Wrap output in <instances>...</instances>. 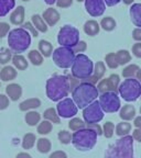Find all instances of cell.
<instances>
[{
	"label": "cell",
	"instance_id": "obj_1",
	"mask_svg": "<svg viewBox=\"0 0 141 158\" xmlns=\"http://www.w3.org/2000/svg\"><path fill=\"white\" fill-rule=\"evenodd\" d=\"M72 97L77 108L84 109L96 100L99 92L94 84L83 81L72 90Z\"/></svg>",
	"mask_w": 141,
	"mask_h": 158
},
{
	"label": "cell",
	"instance_id": "obj_2",
	"mask_svg": "<svg viewBox=\"0 0 141 158\" xmlns=\"http://www.w3.org/2000/svg\"><path fill=\"white\" fill-rule=\"evenodd\" d=\"M71 90L69 79L66 76L55 75L47 79L46 81V96L52 101H59L67 97Z\"/></svg>",
	"mask_w": 141,
	"mask_h": 158
},
{
	"label": "cell",
	"instance_id": "obj_3",
	"mask_svg": "<svg viewBox=\"0 0 141 158\" xmlns=\"http://www.w3.org/2000/svg\"><path fill=\"white\" fill-rule=\"evenodd\" d=\"M105 158H134V137L127 135L117 139L108 147Z\"/></svg>",
	"mask_w": 141,
	"mask_h": 158
},
{
	"label": "cell",
	"instance_id": "obj_4",
	"mask_svg": "<svg viewBox=\"0 0 141 158\" xmlns=\"http://www.w3.org/2000/svg\"><path fill=\"white\" fill-rule=\"evenodd\" d=\"M8 44L13 53H23L29 48L31 44V35L23 27L11 30L8 35Z\"/></svg>",
	"mask_w": 141,
	"mask_h": 158
},
{
	"label": "cell",
	"instance_id": "obj_5",
	"mask_svg": "<svg viewBox=\"0 0 141 158\" xmlns=\"http://www.w3.org/2000/svg\"><path fill=\"white\" fill-rule=\"evenodd\" d=\"M97 134L90 128H82L75 131L72 135V144L77 151H90L97 143Z\"/></svg>",
	"mask_w": 141,
	"mask_h": 158
},
{
	"label": "cell",
	"instance_id": "obj_6",
	"mask_svg": "<svg viewBox=\"0 0 141 158\" xmlns=\"http://www.w3.org/2000/svg\"><path fill=\"white\" fill-rule=\"evenodd\" d=\"M94 72V64L92 59L84 54H78L75 57V60L72 65V75L74 78L85 80L89 78Z\"/></svg>",
	"mask_w": 141,
	"mask_h": 158
},
{
	"label": "cell",
	"instance_id": "obj_7",
	"mask_svg": "<svg viewBox=\"0 0 141 158\" xmlns=\"http://www.w3.org/2000/svg\"><path fill=\"white\" fill-rule=\"evenodd\" d=\"M118 92L127 102H134L141 96V84L138 79L127 78L119 85Z\"/></svg>",
	"mask_w": 141,
	"mask_h": 158
},
{
	"label": "cell",
	"instance_id": "obj_8",
	"mask_svg": "<svg viewBox=\"0 0 141 158\" xmlns=\"http://www.w3.org/2000/svg\"><path fill=\"white\" fill-rule=\"evenodd\" d=\"M57 42L61 46L73 48L79 42V31L72 25H64L59 30Z\"/></svg>",
	"mask_w": 141,
	"mask_h": 158
},
{
	"label": "cell",
	"instance_id": "obj_9",
	"mask_svg": "<svg viewBox=\"0 0 141 158\" xmlns=\"http://www.w3.org/2000/svg\"><path fill=\"white\" fill-rule=\"evenodd\" d=\"M52 56L53 62L55 63L57 67H59V68H69V67H72L76 55H75L73 48L61 46L55 49Z\"/></svg>",
	"mask_w": 141,
	"mask_h": 158
},
{
	"label": "cell",
	"instance_id": "obj_10",
	"mask_svg": "<svg viewBox=\"0 0 141 158\" xmlns=\"http://www.w3.org/2000/svg\"><path fill=\"white\" fill-rule=\"evenodd\" d=\"M99 103L103 111L106 113H115L120 110V99L116 92H104L99 96Z\"/></svg>",
	"mask_w": 141,
	"mask_h": 158
},
{
	"label": "cell",
	"instance_id": "obj_11",
	"mask_svg": "<svg viewBox=\"0 0 141 158\" xmlns=\"http://www.w3.org/2000/svg\"><path fill=\"white\" fill-rule=\"evenodd\" d=\"M83 118L84 121L87 124H93V123H98L104 118V111H103L102 106L99 101L95 100L94 102L87 106L83 110Z\"/></svg>",
	"mask_w": 141,
	"mask_h": 158
},
{
	"label": "cell",
	"instance_id": "obj_12",
	"mask_svg": "<svg viewBox=\"0 0 141 158\" xmlns=\"http://www.w3.org/2000/svg\"><path fill=\"white\" fill-rule=\"evenodd\" d=\"M56 111L59 113V118H71L75 116L78 111V108L75 104L74 100L69 98L63 99L62 101H59L56 106Z\"/></svg>",
	"mask_w": 141,
	"mask_h": 158
},
{
	"label": "cell",
	"instance_id": "obj_13",
	"mask_svg": "<svg viewBox=\"0 0 141 158\" xmlns=\"http://www.w3.org/2000/svg\"><path fill=\"white\" fill-rule=\"evenodd\" d=\"M119 85H120V77L117 74H112L106 79H103L97 85L98 92H118Z\"/></svg>",
	"mask_w": 141,
	"mask_h": 158
},
{
	"label": "cell",
	"instance_id": "obj_14",
	"mask_svg": "<svg viewBox=\"0 0 141 158\" xmlns=\"http://www.w3.org/2000/svg\"><path fill=\"white\" fill-rule=\"evenodd\" d=\"M85 9L92 17H102L106 10L104 0H85Z\"/></svg>",
	"mask_w": 141,
	"mask_h": 158
},
{
	"label": "cell",
	"instance_id": "obj_15",
	"mask_svg": "<svg viewBox=\"0 0 141 158\" xmlns=\"http://www.w3.org/2000/svg\"><path fill=\"white\" fill-rule=\"evenodd\" d=\"M105 72H106V66H105L104 62H97L96 65L94 66V72H93V75L89 77V78L85 79L84 81L90 82V84L95 85L97 81H99V80L103 78V76L105 75Z\"/></svg>",
	"mask_w": 141,
	"mask_h": 158
},
{
	"label": "cell",
	"instance_id": "obj_16",
	"mask_svg": "<svg viewBox=\"0 0 141 158\" xmlns=\"http://www.w3.org/2000/svg\"><path fill=\"white\" fill-rule=\"evenodd\" d=\"M42 18L44 19V21L46 22V24L49 27H54L57 22L59 21V13L56 9L54 8H47L42 15Z\"/></svg>",
	"mask_w": 141,
	"mask_h": 158
},
{
	"label": "cell",
	"instance_id": "obj_17",
	"mask_svg": "<svg viewBox=\"0 0 141 158\" xmlns=\"http://www.w3.org/2000/svg\"><path fill=\"white\" fill-rule=\"evenodd\" d=\"M6 94L12 101H18L22 96V88L18 84H10L6 87Z\"/></svg>",
	"mask_w": 141,
	"mask_h": 158
},
{
	"label": "cell",
	"instance_id": "obj_18",
	"mask_svg": "<svg viewBox=\"0 0 141 158\" xmlns=\"http://www.w3.org/2000/svg\"><path fill=\"white\" fill-rule=\"evenodd\" d=\"M131 21L137 27H141V3H134L129 9Z\"/></svg>",
	"mask_w": 141,
	"mask_h": 158
},
{
	"label": "cell",
	"instance_id": "obj_19",
	"mask_svg": "<svg viewBox=\"0 0 141 158\" xmlns=\"http://www.w3.org/2000/svg\"><path fill=\"white\" fill-rule=\"evenodd\" d=\"M119 116L124 121H131L132 118H136V109L131 104H126L122 108H120V112H119Z\"/></svg>",
	"mask_w": 141,
	"mask_h": 158
},
{
	"label": "cell",
	"instance_id": "obj_20",
	"mask_svg": "<svg viewBox=\"0 0 141 158\" xmlns=\"http://www.w3.org/2000/svg\"><path fill=\"white\" fill-rule=\"evenodd\" d=\"M24 21V8L19 6L10 15V22L15 25H21Z\"/></svg>",
	"mask_w": 141,
	"mask_h": 158
},
{
	"label": "cell",
	"instance_id": "obj_21",
	"mask_svg": "<svg viewBox=\"0 0 141 158\" xmlns=\"http://www.w3.org/2000/svg\"><path fill=\"white\" fill-rule=\"evenodd\" d=\"M40 106H41L40 99L31 98V99H27V100L21 102L19 106V109L23 112H28V111H31V110H34V109L39 108Z\"/></svg>",
	"mask_w": 141,
	"mask_h": 158
},
{
	"label": "cell",
	"instance_id": "obj_22",
	"mask_svg": "<svg viewBox=\"0 0 141 158\" xmlns=\"http://www.w3.org/2000/svg\"><path fill=\"white\" fill-rule=\"evenodd\" d=\"M100 31V25L95 20H88L84 24V32L89 36H95Z\"/></svg>",
	"mask_w": 141,
	"mask_h": 158
},
{
	"label": "cell",
	"instance_id": "obj_23",
	"mask_svg": "<svg viewBox=\"0 0 141 158\" xmlns=\"http://www.w3.org/2000/svg\"><path fill=\"white\" fill-rule=\"evenodd\" d=\"M17 77V70L12 66H5L0 70V79L2 81H11Z\"/></svg>",
	"mask_w": 141,
	"mask_h": 158
},
{
	"label": "cell",
	"instance_id": "obj_24",
	"mask_svg": "<svg viewBox=\"0 0 141 158\" xmlns=\"http://www.w3.org/2000/svg\"><path fill=\"white\" fill-rule=\"evenodd\" d=\"M32 24L34 25V27L39 31V32L45 33L47 31L46 22H45L44 19H43L40 15H32Z\"/></svg>",
	"mask_w": 141,
	"mask_h": 158
},
{
	"label": "cell",
	"instance_id": "obj_25",
	"mask_svg": "<svg viewBox=\"0 0 141 158\" xmlns=\"http://www.w3.org/2000/svg\"><path fill=\"white\" fill-rule=\"evenodd\" d=\"M24 120L27 122L28 125L30 126H35L40 123V120H41V114L37 111H28L27 114L24 116Z\"/></svg>",
	"mask_w": 141,
	"mask_h": 158
},
{
	"label": "cell",
	"instance_id": "obj_26",
	"mask_svg": "<svg viewBox=\"0 0 141 158\" xmlns=\"http://www.w3.org/2000/svg\"><path fill=\"white\" fill-rule=\"evenodd\" d=\"M39 52L44 57H50L53 54V46L49 41L41 40L39 42Z\"/></svg>",
	"mask_w": 141,
	"mask_h": 158
},
{
	"label": "cell",
	"instance_id": "obj_27",
	"mask_svg": "<svg viewBox=\"0 0 141 158\" xmlns=\"http://www.w3.org/2000/svg\"><path fill=\"white\" fill-rule=\"evenodd\" d=\"M15 0H0V17H5L15 8Z\"/></svg>",
	"mask_w": 141,
	"mask_h": 158
},
{
	"label": "cell",
	"instance_id": "obj_28",
	"mask_svg": "<svg viewBox=\"0 0 141 158\" xmlns=\"http://www.w3.org/2000/svg\"><path fill=\"white\" fill-rule=\"evenodd\" d=\"M12 64L15 66V68H17L18 70H24L28 68V62L25 57H23L22 55L15 54L12 56Z\"/></svg>",
	"mask_w": 141,
	"mask_h": 158
},
{
	"label": "cell",
	"instance_id": "obj_29",
	"mask_svg": "<svg viewBox=\"0 0 141 158\" xmlns=\"http://www.w3.org/2000/svg\"><path fill=\"white\" fill-rule=\"evenodd\" d=\"M28 58L31 62V64L34 65V66H40L43 63V55L37 49H31L28 53Z\"/></svg>",
	"mask_w": 141,
	"mask_h": 158
},
{
	"label": "cell",
	"instance_id": "obj_30",
	"mask_svg": "<svg viewBox=\"0 0 141 158\" xmlns=\"http://www.w3.org/2000/svg\"><path fill=\"white\" fill-rule=\"evenodd\" d=\"M43 116H44L45 120L52 122V123L59 124V122H61V118H59V113H57V111L54 108L46 109V110L44 111V113H43Z\"/></svg>",
	"mask_w": 141,
	"mask_h": 158
},
{
	"label": "cell",
	"instance_id": "obj_31",
	"mask_svg": "<svg viewBox=\"0 0 141 158\" xmlns=\"http://www.w3.org/2000/svg\"><path fill=\"white\" fill-rule=\"evenodd\" d=\"M116 57H117V60H118L119 66L127 65L131 60V54L127 49H120V51H118L116 53Z\"/></svg>",
	"mask_w": 141,
	"mask_h": 158
},
{
	"label": "cell",
	"instance_id": "obj_32",
	"mask_svg": "<svg viewBox=\"0 0 141 158\" xmlns=\"http://www.w3.org/2000/svg\"><path fill=\"white\" fill-rule=\"evenodd\" d=\"M37 151H39L40 153L46 154L51 151L52 144H51L50 139H47V138H45V137H41L37 141Z\"/></svg>",
	"mask_w": 141,
	"mask_h": 158
},
{
	"label": "cell",
	"instance_id": "obj_33",
	"mask_svg": "<svg viewBox=\"0 0 141 158\" xmlns=\"http://www.w3.org/2000/svg\"><path fill=\"white\" fill-rule=\"evenodd\" d=\"M130 131H131V124L127 121L120 122V123H118L116 126V134L119 136V137L127 136Z\"/></svg>",
	"mask_w": 141,
	"mask_h": 158
},
{
	"label": "cell",
	"instance_id": "obj_34",
	"mask_svg": "<svg viewBox=\"0 0 141 158\" xmlns=\"http://www.w3.org/2000/svg\"><path fill=\"white\" fill-rule=\"evenodd\" d=\"M99 25H100V27H102L103 30H105V31H107V32H110V31L115 30L117 23H116V21H115L114 18L105 17V18H103V19H102V21H100Z\"/></svg>",
	"mask_w": 141,
	"mask_h": 158
},
{
	"label": "cell",
	"instance_id": "obj_35",
	"mask_svg": "<svg viewBox=\"0 0 141 158\" xmlns=\"http://www.w3.org/2000/svg\"><path fill=\"white\" fill-rule=\"evenodd\" d=\"M139 69L140 68H139L138 65L130 64L122 69L121 75H122V77H125V78H134V76H136Z\"/></svg>",
	"mask_w": 141,
	"mask_h": 158
},
{
	"label": "cell",
	"instance_id": "obj_36",
	"mask_svg": "<svg viewBox=\"0 0 141 158\" xmlns=\"http://www.w3.org/2000/svg\"><path fill=\"white\" fill-rule=\"evenodd\" d=\"M35 141H37V137L33 133H27L23 136L22 139V147L23 149H31V148L34 146Z\"/></svg>",
	"mask_w": 141,
	"mask_h": 158
},
{
	"label": "cell",
	"instance_id": "obj_37",
	"mask_svg": "<svg viewBox=\"0 0 141 158\" xmlns=\"http://www.w3.org/2000/svg\"><path fill=\"white\" fill-rule=\"evenodd\" d=\"M52 122L44 120V121H42L37 125V133L40 135H47L50 132L52 131Z\"/></svg>",
	"mask_w": 141,
	"mask_h": 158
},
{
	"label": "cell",
	"instance_id": "obj_38",
	"mask_svg": "<svg viewBox=\"0 0 141 158\" xmlns=\"http://www.w3.org/2000/svg\"><path fill=\"white\" fill-rule=\"evenodd\" d=\"M68 127L71 128L72 131H78V130L85 128V122L78 118H71V121L68 122Z\"/></svg>",
	"mask_w": 141,
	"mask_h": 158
},
{
	"label": "cell",
	"instance_id": "obj_39",
	"mask_svg": "<svg viewBox=\"0 0 141 158\" xmlns=\"http://www.w3.org/2000/svg\"><path fill=\"white\" fill-rule=\"evenodd\" d=\"M105 62H106V65L110 69H116L119 66L118 60H117L116 57V53H109V54H107L106 57H105Z\"/></svg>",
	"mask_w": 141,
	"mask_h": 158
},
{
	"label": "cell",
	"instance_id": "obj_40",
	"mask_svg": "<svg viewBox=\"0 0 141 158\" xmlns=\"http://www.w3.org/2000/svg\"><path fill=\"white\" fill-rule=\"evenodd\" d=\"M12 59V53L11 49L9 48H2L0 51V64L6 65Z\"/></svg>",
	"mask_w": 141,
	"mask_h": 158
},
{
	"label": "cell",
	"instance_id": "obj_41",
	"mask_svg": "<svg viewBox=\"0 0 141 158\" xmlns=\"http://www.w3.org/2000/svg\"><path fill=\"white\" fill-rule=\"evenodd\" d=\"M57 137H59V141L62 144H64V145H67V144H69L72 142V134L69 133L68 131H66V130L59 131Z\"/></svg>",
	"mask_w": 141,
	"mask_h": 158
},
{
	"label": "cell",
	"instance_id": "obj_42",
	"mask_svg": "<svg viewBox=\"0 0 141 158\" xmlns=\"http://www.w3.org/2000/svg\"><path fill=\"white\" fill-rule=\"evenodd\" d=\"M115 133V125L112 122H106L103 127V134L106 138H112Z\"/></svg>",
	"mask_w": 141,
	"mask_h": 158
},
{
	"label": "cell",
	"instance_id": "obj_43",
	"mask_svg": "<svg viewBox=\"0 0 141 158\" xmlns=\"http://www.w3.org/2000/svg\"><path fill=\"white\" fill-rule=\"evenodd\" d=\"M10 32V25L7 22H0V39L5 37Z\"/></svg>",
	"mask_w": 141,
	"mask_h": 158
},
{
	"label": "cell",
	"instance_id": "obj_44",
	"mask_svg": "<svg viewBox=\"0 0 141 158\" xmlns=\"http://www.w3.org/2000/svg\"><path fill=\"white\" fill-rule=\"evenodd\" d=\"M23 29H25L28 31V32H31V34L33 35L34 37H37V35H39V31H37V29L34 27V25L32 24V22H27L23 24Z\"/></svg>",
	"mask_w": 141,
	"mask_h": 158
},
{
	"label": "cell",
	"instance_id": "obj_45",
	"mask_svg": "<svg viewBox=\"0 0 141 158\" xmlns=\"http://www.w3.org/2000/svg\"><path fill=\"white\" fill-rule=\"evenodd\" d=\"M86 48H87L86 42H84V41H79V42L76 44V46L73 47V51H74V53H78V54H81V53L85 52Z\"/></svg>",
	"mask_w": 141,
	"mask_h": 158
},
{
	"label": "cell",
	"instance_id": "obj_46",
	"mask_svg": "<svg viewBox=\"0 0 141 158\" xmlns=\"http://www.w3.org/2000/svg\"><path fill=\"white\" fill-rule=\"evenodd\" d=\"M9 106V98L6 94H0V110H5Z\"/></svg>",
	"mask_w": 141,
	"mask_h": 158
},
{
	"label": "cell",
	"instance_id": "obj_47",
	"mask_svg": "<svg viewBox=\"0 0 141 158\" xmlns=\"http://www.w3.org/2000/svg\"><path fill=\"white\" fill-rule=\"evenodd\" d=\"M132 54L137 57V58H141V42H137L132 46Z\"/></svg>",
	"mask_w": 141,
	"mask_h": 158
},
{
	"label": "cell",
	"instance_id": "obj_48",
	"mask_svg": "<svg viewBox=\"0 0 141 158\" xmlns=\"http://www.w3.org/2000/svg\"><path fill=\"white\" fill-rule=\"evenodd\" d=\"M87 127L90 128V130H93V131H94L97 135H102V134H103V128L100 127V125H99L98 123L87 124Z\"/></svg>",
	"mask_w": 141,
	"mask_h": 158
},
{
	"label": "cell",
	"instance_id": "obj_49",
	"mask_svg": "<svg viewBox=\"0 0 141 158\" xmlns=\"http://www.w3.org/2000/svg\"><path fill=\"white\" fill-rule=\"evenodd\" d=\"M73 3V0H56V6L59 8H68Z\"/></svg>",
	"mask_w": 141,
	"mask_h": 158
},
{
	"label": "cell",
	"instance_id": "obj_50",
	"mask_svg": "<svg viewBox=\"0 0 141 158\" xmlns=\"http://www.w3.org/2000/svg\"><path fill=\"white\" fill-rule=\"evenodd\" d=\"M132 39L137 42H141V27H136L132 31Z\"/></svg>",
	"mask_w": 141,
	"mask_h": 158
},
{
	"label": "cell",
	"instance_id": "obj_51",
	"mask_svg": "<svg viewBox=\"0 0 141 158\" xmlns=\"http://www.w3.org/2000/svg\"><path fill=\"white\" fill-rule=\"evenodd\" d=\"M49 158H67V155H66V153L63 151H56V152H53V153L50 155Z\"/></svg>",
	"mask_w": 141,
	"mask_h": 158
},
{
	"label": "cell",
	"instance_id": "obj_52",
	"mask_svg": "<svg viewBox=\"0 0 141 158\" xmlns=\"http://www.w3.org/2000/svg\"><path fill=\"white\" fill-rule=\"evenodd\" d=\"M132 137H134V141L141 143V130L140 128H136L132 131Z\"/></svg>",
	"mask_w": 141,
	"mask_h": 158
},
{
	"label": "cell",
	"instance_id": "obj_53",
	"mask_svg": "<svg viewBox=\"0 0 141 158\" xmlns=\"http://www.w3.org/2000/svg\"><path fill=\"white\" fill-rule=\"evenodd\" d=\"M120 1H121V0H104L105 5L108 6V7H114V6L118 5Z\"/></svg>",
	"mask_w": 141,
	"mask_h": 158
},
{
	"label": "cell",
	"instance_id": "obj_54",
	"mask_svg": "<svg viewBox=\"0 0 141 158\" xmlns=\"http://www.w3.org/2000/svg\"><path fill=\"white\" fill-rule=\"evenodd\" d=\"M134 125L136 126V128H140V130H141V115L140 116H137V118H134Z\"/></svg>",
	"mask_w": 141,
	"mask_h": 158
},
{
	"label": "cell",
	"instance_id": "obj_55",
	"mask_svg": "<svg viewBox=\"0 0 141 158\" xmlns=\"http://www.w3.org/2000/svg\"><path fill=\"white\" fill-rule=\"evenodd\" d=\"M15 158H32L31 157V155L28 153H24V152H22V153H19L17 156H15Z\"/></svg>",
	"mask_w": 141,
	"mask_h": 158
},
{
	"label": "cell",
	"instance_id": "obj_56",
	"mask_svg": "<svg viewBox=\"0 0 141 158\" xmlns=\"http://www.w3.org/2000/svg\"><path fill=\"white\" fill-rule=\"evenodd\" d=\"M43 1H44L45 3H46V5H54V3H56V0H43Z\"/></svg>",
	"mask_w": 141,
	"mask_h": 158
},
{
	"label": "cell",
	"instance_id": "obj_57",
	"mask_svg": "<svg viewBox=\"0 0 141 158\" xmlns=\"http://www.w3.org/2000/svg\"><path fill=\"white\" fill-rule=\"evenodd\" d=\"M136 77H137V79H138V81L141 84V69H139V70H138V73H137Z\"/></svg>",
	"mask_w": 141,
	"mask_h": 158
},
{
	"label": "cell",
	"instance_id": "obj_58",
	"mask_svg": "<svg viewBox=\"0 0 141 158\" xmlns=\"http://www.w3.org/2000/svg\"><path fill=\"white\" fill-rule=\"evenodd\" d=\"M121 1H124L125 5H132V2H134V0H121Z\"/></svg>",
	"mask_w": 141,
	"mask_h": 158
},
{
	"label": "cell",
	"instance_id": "obj_59",
	"mask_svg": "<svg viewBox=\"0 0 141 158\" xmlns=\"http://www.w3.org/2000/svg\"><path fill=\"white\" fill-rule=\"evenodd\" d=\"M76 1H78V2H83V1H85V0H76Z\"/></svg>",
	"mask_w": 141,
	"mask_h": 158
},
{
	"label": "cell",
	"instance_id": "obj_60",
	"mask_svg": "<svg viewBox=\"0 0 141 158\" xmlns=\"http://www.w3.org/2000/svg\"><path fill=\"white\" fill-rule=\"evenodd\" d=\"M22 1H30V0H22Z\"/></svg>",
	"mask_w": 141,
	"mask_h": 158
},
{
	"label": "cell",
	"instance_id": "obj_61",
	"mask_svg": "<svg viewBox=\"0 0 141 158\" xmlns=\"http://www.w3.org/2000/svg\"><path fill=\"white\" fill-rule=\"evenodd\" d=\"M140 114H141V106H140Z\"/></svg>",
	"mask_w": 141,
	"mask_h": 158
},
{
	"label": "cell",
	"instance_id": "obj_62",
	"mask_svg": "<svg viewBox=\"0 0 141 158\" xmlns=\"http://www.w3.org/2000/svg\"><path fill=\"white\" fill-rule=\"evenodd\" d=\"M0 87H1V84H0Z\"/></svg>",
	"mask_w": 141,
	"mask_h": 158
},
{
	"label": "cell",
	"instance_id": "obj_63",
	"mask_svg": "<svg viewBox=\"0 0 141 158\" xmlns=\"http://www.w3.org/2000/svg\"><path fill=\"white\" fill-rule=\"evenodd\" d=\"M140 98H141V96H140Z\"/></svg>",
	"mask_w": 141,
	"mask_h": 158
},
{
	"label": "cell",
	"instance_id": "obj_64",
	"mask_svg": "<svg viewBox=\"0 0 141 158\" xmlns=\"http://www.w3.org/2000/svg\"><path fill=\"white\" fill-rule=\"evenodd\" d=\"M0 70H1V69H0Z\"/></svg>",
	"mask_w": 141,
	"mask_h": 158
}]
</instances>
